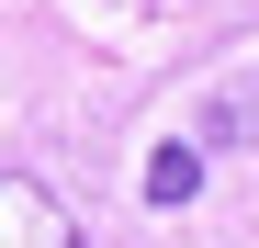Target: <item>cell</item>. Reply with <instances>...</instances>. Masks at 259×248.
<instances>
[{"mask_svg": "<svg viewBox=\"0 0 259 248\" xmlns=\"http://www.w3.org/2000/svg\"><path fill=\"white\" fill-rule=\"evenodd\" d=\"M0 248H91V237L34 170H0Z\"/></svg>", "mask_w": 259, "mask_h": 248, "instance_id": "cell-1", "label": "cell"}, {"mask_svg": "<svg viewBox=\"0 0 259 248\" xmlns=\"http://www.w3.org/2000/svg\"><path fill=\"white\" fill-rule=\"evenodd\" d=\"M203 147H248V158H259V68L214 91V113H203Z\"/></svg>", "mask_w": 259, "mask_h": 248, "instance_id": "cell-3", "label": "cell"}, {"mask_svg": "<svg viewBox=\"0 0 259 248\" xmlns=\"http://www.w3.org/2000/svg\"><path fill=\"white\" fill-rule=\"evenodd\" d=\"M203 136H169V147H147V203H158V215H169V203H192L203 192Z\"/></svg>", "mask_w": 259, "mask_h": 248, "instance_id": "cell-2", "label": "cell"}]
</instances>
